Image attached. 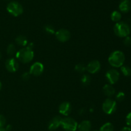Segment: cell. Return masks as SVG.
<instances>
[{"label": "cell", "mask_w": 131, "mask_h": 131, "mask_svg": "<svg viewBox=\"0 0 131 131\" xmlns=\"http://www.w3.org/2000/svg\"><path fill=\"white\" fill-rule=\"evenodd\" d=\"M43 69H44V67H43V64L39 62H36L33 63L31 66L30 67L29 73L31 75L38 77L43 73Z\"/></svg>", "instance_id": "obj_8"}, {"label": "cell", "mask_w": 131, "mask_h": 131, "mask_svg": "<svg viewBox=\"0 0 131 131\" xmlns=\"http://www.w3.org/2000/svg\"><path fill=\"white\" fill-rule=\"evenodd\" d=\"M60 126L65 131H75L78 128V123L76 121L70 117L61 118Z\"/></svg>", "instance_id": "obj_4"}, {"label": "cell", "mask_w": 131, "mask_h": 131, "mask_svg": "<svg viewBox=\"0 0 131 131\" xmlns=\"http://www.w3.org/2000/svg\"><path fill=\"white\" fill-rule=\"evenodd\" d=\"M6 53L10 56H12L15 53V47L13 44H10L8 46L7 49H6Z\"/></svg>", "instance_id": "obj_22"}, {"label": "cell", "mask_w": 131, "mask_h": 131, "mask_svg": "<svg viewBox=\"0 0 131 131\" xmlns=\"http://www.w3.org/2000/svg\"><path fill=\"white\" fill-rule=\"evenodd\" d=\"M125 60L124 53L119 50L114 51L110 54L108 58V62L111 66L114 68H120L122 66Z\"/></svg>", "instance_id": "obj_1"}, {"label": "cell", "mask_w": 131, "mask_h": 131, "mask_svg": "<svg viewBox=\"0 0 131 131\" xmlns=\"http://www.w3.org/2000/svg\"><path fill=\"white\" fill-rule=\"evenodd\" d=\"M6 124V118L2 114H0V127H3Z\"/></svg>", "instance_id": "obj_27"}, {"label": "cell", "mask_w": 131, "mask_h": 131, "mask_svg": "<svg viewBox=\"0 0 131 131\" xmlns=\"http://www.w3.org/2000/svg\"><path fill=\"white\" fill-rule=\"evenodd\" d=\"M130 31H131V26H130Z\"/></svg>", "instance_id": "obj_36"}, {"label": "cell", "mask_w": 131, "mask_h": 131, "mask_svg": "<svg viewBox=\"0 0 131 131\" xmlns=\"http://www.w3.org/2000/svg\"><path fill=\"white\" fill-rule=\"evenodd\" d=\"M103 92L106 96L108 97L113 96L115 94V89L112 85L109 83V84H106L103 87Z\"/></svg>", "instance_id": "obj_16"}, {"label": "cell", "mask_w": 131, "mask_h": 131, "mask_svg": "<svg viewBox=\"0 0 131 131\" xmlns=\"http://www.w3.org/2000/svg\"><path fill=\"white\" fill-rule=\"evenodd\" d=\"M115 35L119 37H125L130 33V28L129 24L124 21H119L116 23L113 28Z\"/></svg>", "instance_id": "obj_3"}, {"label": "cell", "mask_w": 131, "mask_h": 131, "mask_svg": "<svg viewBox=\"0 0 131 131\" xmlns=\"http://www.w3.org/2000/svg\"><path fill=\"white\" fill-rule=\"evenodd\" d=\"M122 74L125 77H130L131 75V68L128 66H124L120 67Z\"/></svg>", "instance_id": "obj_21"}, {"label": "cell", "mask_w": 131, "mask_h": 131, "mask_svg": "<svg viewBox=\"0 0 131 131\" xmlns=\"http://www.w3.org/2000/svg\"><path fill=\"white\" fill-rule=\"evenodd\" d=\"M5 67L9 72L14 73L19 69V63L14 58H10L6 60L5 62Z\"/></svg>", "instance_id": "obj_11"}, {"label": "cell", "mask_w": 131, "mask_h": 131, "mask_svg": "<svg viewBox=\"0 0 131 131\" xmlns=\"http://www.w3.org/2000/svg\"><path fill=\"white\" fill-rule=\"evenodd\" d=\"M71 110V104L69 101H64V102L61 103L60 104V107H59V112H60V113L62 115L65 116H69L70 114Z\"/></svg>", "instance_id": "obj_12"}, {"label": "cell", "mask_w": 131, "mask_h": 131, "mask_svg": "<svg viewBox=\"0 0 131 131\" xmlns=\"http://www.w3.org/2000/svg\"><path fill=\"white\" fill-rule=\"evenodd\" d=\"M56 39L60 42H65L70 38V32L67 29H60L55 33Z\"/></svg>", "instance_id": "obj_9"}, {"label": "cell", "mask_w": 131, "mask_h": 131, "mask_svg": "<svg viewBox=\"0 0 131 131\" xmlns=\"http://www.w3.org/2000/svg\"><path fill=\"white\" fill-rule=\"evenodd\" d=\"M0 131H7L5 128H4L3 127H0Z\"/></svg>", "instance_id": "obj_32"}, {"label": "cell", "mask_w": 131, "mask_h": 131, "mask_svg": "<svg viewBox=\"0 0 131 131\" xmlns=\"http://www.w3.org/2000/svg\"><path fill=\"white\" fill-rule=\"evenodd\" d=\"M15 42L19 46L26 47L28 45V41L26 37L24 35H19L15 39Z\"/></svg>", "instance_id": "obj_17"}, {"label": "cell", "mask_w": 131, "mask_h": 131, "mask_svg": "<svg viewBox=\"0 0 131 131\" xmlns=\"http://www.w3.org/2000/svg\"><path fill=\"white\" fill-rule=\"evenodd\" d=\"M1 88H2V84H1V82H0V91H1Z\"/></svg>", "instance_id": "obj_33"}, {"label": "cell", "mask_w": 131, "mask_h": 131, "mask_svg": "<svg viewBox=\"0 0 131 131\" xmlns=\"http://www.w3.org/2000/svg\"><path fill=\"white\" fill-rule=\"evenodd\" d=\"M111 19L113 21L116 22V23H118V22L120 21V20H121L122 19L121 13H120V12L115 10V11H113L112 13H111Z\"/></svg>", "instance_id": "obj_18"}, {"label": "cell", "mask_w": 131, "mask_h": 131, "mask_svg": "<svg viewBox=\"0 0 131 131\" xmlns=\"http://www.w3.org/2000/svg\"><path fill=\"white\" fill-rule=\"evenodd\" d=\"M16 58L23 63H29L34 58V52L33 49L28 46L23 48L16 53Z\"/></svg>", "instance_id": "obj_2"}, {"label": "cell", "mask_w": 131, "mask_h": 131, "mask_svg": "<svg viewBox=\"0 0 131 131\" xmlns=\"http://www.w3.org/2000/svg\"><path fill=\"white\" fill-rule=\"evenodd\" d=\"M106 77L110 84H115L120 78V73L116 69H110L106 73Z\"/></svg>", "instance_id": "obj_7"}, {"label": "cell", "mask_w": 131, "mask_h": 131, "mask_svg": "<svg viewBox=\"0 0 131 131\" xmlns=\"http://www.w3.org/2000/svg\"><path fill=\"white\" fill-rule=\"evenodd\" d=\"M117 104L116 101L111 98H107L105 100L102 104V110L106 114H112L116 111Z\"/></svg>", "instance_id": "obj_6"}, {"label": "cell", "mask_w": 131, "mask_h": 131, "mask_svg": "<svg viewBox=\"0 0 131 131\" xmlns=\"http://www.w3.org/2000/svg\"><path fill=\"white\" fill-rule=\"evenodd\" d=\"M75 70L79 73H83L86 70V67L83 64H77L75 66Z\"/></svg>", "instance_id": "obj_23"}, {"label": "cell", "mask_w": 131, "mask_h": 131, "mask_svg": "<svg viewBox=\"0 0 131 131\" xmlns=\"http://www.w3.org/2000/svg\"><path fill=\"white\" fill-rule=\"evenodd\" d=\"M101 64L99 60H94L91 61L86 66V71L91 74H95L100 71Z\"/></svg>", "instance_id": "obj_10"}, {"label": "cell", "mask_w": 131, "mask_h": 131, "mask_svg": "<svg viewBox=\"0 0 131 131\" xmlns=\"http://www.w3.org/2000/svg\"><path fill=\"white\" fill-rule=\"evenodd\" d=\"M44 30L46 31V33H49V34H54V33H55L54 28L52 26L50 25V24H47V25L45 26Z\"/></svg>", "instance_id": "obj_24"}, {"label": "cell", "mask_w": 131, "mask_h": 131, "mask_svg": "<svg viewBox=\"0 0 131 131\" xmlns=\"http://www.w3.org/2000/svg\"><path fill=\"white\" fill-rule=\"evenodd\" d=\"M125 98V93H124V92H122V91L118 92L117 95H116V100H117L118 101H120V102L124 101Z\"/></svg>", "instance_id": "obj_25"}, {"label": "cell", "mask_w": 131, "mask_h": 131, "mask_svg": "<svg viewBox=\"0 0 131 131\" xmlns=\"http://www.w3.org/2000/svg\"><path fill=\"white\" fill-rule=\"evenodd\" d=\"M120 131H131V128L130 127H124L120 130Z\"/></svg>", "instance_id": "obj_30"}, {"label": "cell", "mask_w": 131, "mask_h": 131, "mask_svg": "<svg viewBox=\"0 0 131 131\" xmlns=\"http://www.w3.org/2000/svg\"><path fill=\"white\" fill-rule=\"evenodd\" d=\"M31 74L29 73V72H24L23 74H22V78H23V80L27 81L30 78Z\"/></svg>", "instance_id": "obj_28"}, {"label": "cell", "mask_w": 131, "mask_h": 131, "mask_svg": "<svg viewBox=\"0 0 131 131\" xmlns=\"http://www.w3.org/2000/svg\"><path fill=\"white\" fill-rule=\"evenodd\" d=\"M78 128L79 131H91L92 123L89 120H83L78 124Z\"/></svg>", "instance_id": "obj_15"}, {"label": "cell", "mask_w": 131, "mask_h": 131, "mask_svg": "<svg viewBox=\"0 0 131 131\" xmlns=\"http://www.w3.org/2000/svg\"><path fill=\"white\" fill-rule=\"evenodd\" d=\"M119 9L122 13L129 12L131 9V1L130 0H122L119 5Z\"/></svg>", "instance_id": "obj_14"}, {"label": "cell", "mask_w": 131, "mask_h": 131, "mask_svg": "<svg viewBox=\"0 0 131 131\" xmlns=\"http://www.w3.org/2000/svg\"><path fill=\"white\" fill-rule=\"evenodd\" d=\"M126 123L129 127L131 128V112L127 115L126 116Z\"/></svg>", "instance_id": "obj_29"}, {"label": "cell", "mask_w": 131, "mask_h": 131, "mask_svg": "<svg viewBox=\"0 0 131 131\" xmlns=\"http://www.w3.org/2000/svg\"><path fill=\"white\" fill-rule=\"evenodd\" d=\"M81 83L83 86H86L90 84L91 82V77L89 74H84L82 76L81 78Z\"/></svg>", "instance_id": "obj_20"}, {"label": "cell", "mask_w": 131, "mask_h": 131, "mask_svg": "<svg viewBox=\"0 0 131 131\" xmlns=\"http://www.w3.org/2000/svg\"><path fill=\"white\" fill-rule=\"evenodd\" d=\"M6 10L9 14L14 17H17L23 13V7L17 1H11L8 4Z\"/></svg>", "instance_id": "obj_5"}, {"label": "cell", "mask_w": 131, "mask_h": 131, "mask_svg": "<svg viewBox=\"0 0 131 131\" xmlns=\"http://www.w3.org/2000/svg\"><path fill=\"white\" fill-rule=\"evenodd\" d=\"M92 131H99V130H92Z\"/></svg>", "instance_id": "obj_35"}, {"label": "cell", "mask_w": 131, "mask_h": 131, "mask_svg": "<svg viewBox=\"0 0 131 131\" xmlns=\"http://www.w3.org/2000/svg\"><path fill=\"white\" fill-rule=\"evenodd\" d=\"M61 118L60 116L54 117L49 122L48 124V129L51 131L56 130L57 128H59L61 124Z\"/></svg>", "instance_id": "obj_13"}, {"label": "cell", "mask_w": 131, "mask_h": 131, "mask_svg": "<svg viewBox=\"0 0 131 131\" xmlns=\"http://www.w3.org/2000/svg\"><path fill=\"white\" fill-rule=\"evenodd\" d=\"M99 131H114V126L111 123L107 122L104 123Z\"/></svg>", "instance_id": "obj_19"}, {"label": "cell", "mask_w": 131, "mask_h": 131, "mask_svg": "<svg viewBox=\"0 0 131 131\" xmlns=\"http://www.w3.org/2000/svg\"><path fill=\"white\" fill-rule=\"evenodd\" d=\"M1 52H0V59H1Z\"/></svg>", "instance_id": "obj_34"}, {"label": "cell", "mask_w": 131, "mask_h": 131, "mask_svg": "<svg viewBox=\"0 0 131 131\" xmlns=\"http://www.w3.org/2000/svg\"><path fill=\"white\" fill-rule=\"evenodd\" d=\"M12 126L11 125H8L6 126L5 129H6L7 131H10L12 130Z\"/></svg>", "instance_id": "obj_31"}, {"label": "cell", "mask_w": 131, "mask_h": 131, "mask_svg": "<svg viewBox=\"0 0 131 131\" xmlns=\"http://www.w3.org/2000/svg\"><path fill=\"white\" fill-rule=\"evenodd\" d=\"M124 44L125 46H131V37L129 36H127V37H124Z\"/></svg>", "instance_id": "obj_26"}]
</instances>
